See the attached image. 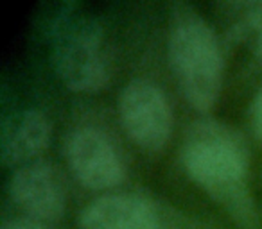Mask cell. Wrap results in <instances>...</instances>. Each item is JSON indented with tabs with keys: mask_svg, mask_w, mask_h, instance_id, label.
<instances>
[{
	"mask_svg": "<svg viewBox=\"0 0 262 229\" xmlns=\"http://www.w3.org/2000/svg\"><path fill=\"white\" fill-rule=\"evenodd\" d=\"M180 160L187 175L243 229H260L250 190V150L235 128L201 117L187 129Z\"/></svg>",
	"mask_w": 262,
	"mask_h": 229,
	"instance_id": "6da1fadb",
	"label": "cell"
},
{
	"mask_svg": "<svg viewBox=\"0 0 262 229\" xmlns=\"http://www.w3.org/2000/svg\"><path fill=\"white\" fill-rule=\"evenodd\" d=\"M167 48L183 97L196 111L208 113L223 90L225 58L215 31L194 6L187 2L171 6Z\"/></svg>",
	"mask_w": 262,
	"mask_h": 229,
	"instance_id": "7a4b0ae2",
	"label": "cell"
},
{
	"mask_svg": "<svg viewBox=\"0 0 262 229\" xmlns=\"http://www.w3.org/2000/svg\"><path fill=\"white\" fill-rule=\"evenodd\" d=\"M51 59L69 90L95 93L112 79V56L102 23L86 9L65 4L51 26Z\"/></svg>",
	"mask_w": 262,
	"mask_h": 229,
	"instance_id": "3957f363",
	"label": "cell"
},
{
	"mask_svg": "<svg viewBox=\"0 0 262 229\" xmlns=\"http://www.w3.org/2000/svg\"><path fill=\"white\" fill-rule=\"evenodd\" d=\"M119 115L126 135L140 149L160 152L172 133V109L167 95L149 79H133L119 95Z\"/></svg>",
	"mask_w": 262,
	"mask_h": 229,
	"instance_id": "277c9868",
	"label": "cell"
},
{
	"mask_svg": "<svg viewBox=\"0 0 262 229\" xmlns=\"http://www.w3.org/2000/svg\"><path fill=\"white\" fill-rule=\"evenodd\" d=\"M65 156L77 181L90 190H110L126 179L122 156L95 128L72 129L65 138Z\"/></svg>",
	"mask_w": 262,
	"mask_h": 229,
	"instance_id": "5b68a950",
	"label": "cell"
},
{
	"mask_svg": "<svg viewBox=\"0 0 262 229\" xmlns=\"http://www.w3.org/2000/svg\"><path fill=\"white\" fill-rule=\"evenodd\" d=\"M11 200L31 218L59 220L67 208V193L58 170L47 161H33L11 172L8 181Z\"/></svg>",
	"mask_w": 262,
	"mask_h": 229,
	"instance_id": "8992f818",
	"label": "cell"
},
{
	"mask_svg": "<svg viewBox=\"0 0 262 229\" xmlns=\"http://www.w3.org/2000/svg\"><path fill=\"white\" fill-rule=\"evenodd\" d=\"M52 138V124L40 109H20L4 117L0 125V160L4 167L18 168L38 161Z\"/></svg>",
	"mask_w": 262,
	"mask_h": 229,
	"instance_id": "52a82bcc",
	"label": "cell"
},
{
	"mask_svg": "<svg viewBox=\"0 0 262 229\" xmlns=\"http://www.w3.org/2000/svg\"><path fill=\"white\" fill-rule=\"evenodd\" d=\"M81 229H160V215L139 193H106L79 213Z\"/></svg>",
	"mask_w": 262,
	"mask_h": 229,
	"instance_id": "ba28073f",
	"label": "cell"
},
{
	"mask_svg": "<svg viewBox=\"0 0 262 229\" xmlns=\"http://www.w3.org/2000/svg\"><path fill=\"white\" fill-rule=\"evenodd\" d=\"M225 36L232 43L255 40L262 29V2H230L223 6Z\"/></svg>",
	"mask_w": 262,
	"mask_h": 229,
	"instance_id": "9c48e42d",
	"label": "cell"
},
{
	"mask_svg": "<svg viewBox=\"0 0 262 229\" xmlns=\"http://www.w3.org/2000/svg\"><path fill=\"white\" fill-rule=\"evenodd\" d=\"M250 125L255 138L262 140V86L257 90L250 106Z\"/></svg>",
	"mask_w": 262,
	"mask_h": 229,
	"instance_id": "30bf717a",
	"label": "cell"
},
{
	"mask_svg": "<svg viewBox=\"0 0 262 229\" xmlns=\"http://www.w3.org/2000/svg\"><path fill=\"white\" fill-rule=\"evenodd\" d=\"M2 229H47V225H45V222H40V220H36V218L20 217V218L6 220Z\"/></svg>",
	"mask_w": 262,
	"mask_h": 229,
	"instance_id": "8fae6325",
	"label": "cell"
},
{
	"mask_svg": "<svg viewBox=\"0 0 262 229\" xmlns=\"http://www.w3.org/2000/svg\"><path fill=\"white\" fill-rule=\"evenodd\" d=\"M253 50H255V54L262 58V29L258 31V34L255 36V40H253Z\"/></svg>",
	"mask_w": 262,
	"mask_h": 229,
	"instance_id": "7c38bea8",
	"label": "cell"
}]
</instances>
